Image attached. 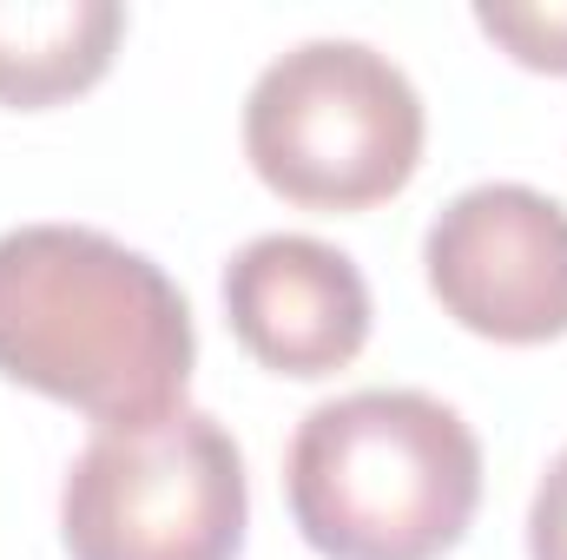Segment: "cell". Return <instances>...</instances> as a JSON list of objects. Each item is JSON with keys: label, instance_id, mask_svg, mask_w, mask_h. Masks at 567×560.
I'll use <instances>...</instances> for the list:
<instances>
[{"label": "cell", "instance_id": "cell-8", "mask_svg": "<svg viewBox=\"0 0 567 560\" xmlns=\"http://www.w3.org/2000/svg\"><path fill=\"white\" fill-rule=\"evenodd\" d=\"M475 27H482L515 66L567 80V0H535V7L495 0V7H475Z\"/></svg>", "mask_w": 567, "mask_h": 560}, {"label": "cell", "instance_id": "cell-7", "mask_svg": "<svg viewBox=\"0 0 567 560\" xmlns=\"http://www.w3.org/2000/svg\"><path fill=\"white\" fill-rule=\"evenodd\" d=\"M126 40L113 0H0V106L47 113L106 80Z\"/></svg>", "mask_w": 567, "mask_h": 560}, {"label": "cell", "instance_id": "cell-5", "mask_svg": "<svg viewBox=\"0 0 567 560\" xmlns=\"http://www.w3.org/2000/svg\"><path fill=\"white\" fill-rule=\"evenodd\" d=\"M423 271L468 336L535 350L567 336V205L535 185H468L423 238Z\"/></svg>", "mask_w": 567, "mask_h": 560}, {"label": "cell", "instance_id": "cell-3", "mask_svg": "<svg viewBox=\"0 0 567 560\" xmlns=\"http://www.w3.org/2000/svg\"><path fill=\"white\" fill-rule=\"evenodd\" d=\"M429 113L410 73L363 40H303L245 93V158L303 211H370L423 165Z\"/></svg>", "mask_w": 567, "mask_h": 560}, {"label": "cell", "instance_id": "cell-2", "mask_svg": "<svg viewBox=\"0 0 567 560\" xmlns=\"http://www.w3.org/2000/svg\"><path fill=\"white\" fill-rule=\"evenodd\" d=\"M284 495L323 560H442L482 508V442L429 390H350L297 422Z\"/></svg>", "mask_w": 567, "mask_h": 560}, {"label": "cell", "instance_id": "cell-1", "mask_svg": "<svg viewBox=\"0 0 567 560\" xmlns=\"http://www.w3.org/2000/svg\"><path fill=\"white\" fill-rule=\"evenodd\" d=\"M198 336L192 303L145 251L86 225L0 231V376L100 428L178 416Z\"/></svg>", "mask_w": 567, "mask_h": 560}, {"label": "cell", "instance_id": "cell-6", "mask_svg": "<svg viewBox=\"0 0 567 560\" xmlns=\"http://www.w3.org/2000/svg\"><path fill=\"white\" fill-rule=\"evenodd\" d=\"M225 317L251 363L271 376H337L370 343V283L357 258L323 238L271 231L225 265Z\"/></svg>", "mask_w": 567, "mask_h": 560}, {"label": "cell", "instance_id": "cell-4", "mask_svg": "<svg viewBox=\"0 0 567 560\" xmlns=\"http://www.w3.org/2000/svg\"><path fill=\"white\" fill-rule=\"evenodd\" d=\"M245 521V455L205 409L93 428L60 488V541L73 560H238Z\"/></svg>", "mask_w": 567, "mask_h": 560}, {"label": "cell", "instance_id": "cell-9", "mask_svg": "<svg viewBox=\"0 0 567 560\" xmlns=\"http://www.w3.org/2000/svg\"><path fill=\"white\" fill-rule=\"evenodd\" d=\"M528 560H567V448L548 462L528 508Z\"/></svg>", "mask_w": 567, "mask_h": 560}]
</instances>
